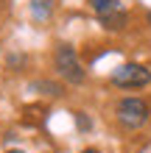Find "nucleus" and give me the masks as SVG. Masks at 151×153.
Returning <instances> with one entry per match:
<instances>
[{
    "mask_svg": "<svg viewBox=\"0 0 151 153\" xmlns=\"http://www.w3.org/2000/svg\"><path fill=\"white\" fill-rule=\"evenodd\" d=\"M151 117V106L137 95H129V97H120L118 106H115V120H118L120 128L126 131H137L143 128Z\"/></svg>",
    "mask_w": 151,
    "mask_h": 153,
    "instance_id": "obj_1",
    "label": "nucleus"
},
{
    "mask_svg": "<svg viewBox=\"0 0 151 153\" xmlns=\"http://www.w3.org/2000/svg\"><path fill=\"white\" fill-rule=\"evenodd\" d=\"M53 67H56L59 78H65V84H73V86H81L87 81V70L81 67V61H78L73 45H56V50H53Z\"/></svg>",
    "mask_w": 151,
    "mask_h": 153,
    "instance_id": "obj_2",
    "label": "nucleus"
},
{
    "mask_svg": "<svg viewBox=\"0 0 151 153\" xmlns=\"http://www.w3.org/2000/svg\"><path fill=\"white\" fill-rule=\"evenodd\" d=\"M98 22L104 25L106 31H123L129 22V11L120 0H90Z\"/></svg>",
    "mask_w": 151,
    "mask_h": 153,
    "instance_id": "obj_3",
    "label": "nucleus"
},
{
    "mask_svg": "<svg viewBox=\"0 0 151 153\" xmlns=\"http://www.w3.org/2000/svg\"><path fill=\"white\" fill-rule=\"evenodd\" d=\"M112 86L118 89H143L151 84V70L143 64H120L112 73Z\"/></svg>",
    "mask_w": 151,
    "mask_h": 153,
    "instance_id": "obj_4",
    "label": "nucleus"
},
{
    "mask_svg": "<svg viewBox=\"0 0 151 153\" xmlns=\"http://www.w3.org/2000/svg\"><path fill=\"white\" fill-rule=\"evenodd\" d=\"M50 8H53L50 0H31V17L37 22H45L48 20V17H50Z\"/></svg>",
    "mask_w": 151,
    "mask_h": 153,
    "instance_id": "obj_5",
    "label": "nucleus"
},
{
    "mask_svg": "<svg viewBox=\"0 0 151 153\" xmlns=\"http://www.w3.org/2000/svg\"><path fill=\"white\" fill-rule=\"evenodd\" d=\"M31 89H39V92L45 89V95H50V97H59L62 95V86L59 84H50V81H34Z\"/></svg>",
    "mask_w": 151,
    "mask_h": 153,
    "instance_id": "obj_6",
    "label": "nucleus"
},
{
    "mask_svg": "<svg viewBox=\"0 0 151 153\" xmlns=\"http://www.w3.org/2000/svg\"><path fill=\"white\" fill-rule=\"evenodd\" d=\"M81 153H98V150H95V148H87V150H81Z\"/></svg>",
    "mask_w": 151,
    "mask_h": 153,
    "instance_id": "obj_7",
    "label": "nucleus"
},
{
    "mask_svg": "<svg viewBox=\"0 0 151 153\" xmlns=\"http://www.w3.org/2000/svg\"><path fill=\"white\" fill-rule=\"evenodd\" d=\"M146 22H148V25H151V11H146Z\"/></svg>",
    "mask_w": 151,
    "mask_h": 153,
    "instance_id": "obj_8",
    "label": "nucleus"
},
{
    "mask_svg": "<svg viewBox=\"0 0 151 153\" xmlns=\"http://www.w3.org/2000/svg\"><path fill=\"white\" fill-rule=\"evenodd\" d=\"M6 153H25V150H6Z\"/></svg>",
    "mask_w": 151,
    "mask_h": 153,
    "instance_id": "obj_9",
    "label": "nucleus"
}]
</instances>
